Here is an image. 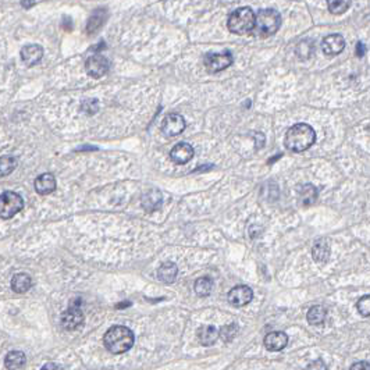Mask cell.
Here are the masks:
<instances>
[{"mask_svg": "<svg viewBox=\"0 0 370 370\" xmlns=\"http://www.w3.org/2000/svg\"><path fill=\"white\" fill-rule=\"evenodd\" d=\"M24 207L22 198L13 191H6L0 195V217L11 218L20 213Z\"/></svg>", "mask_w": 370, "mask_h": 370, "instance_id": "obj_5", "label": "cell"}, {"mask_svg": "<svg viewBox=\"0 0 370 370\" xmlns=\"http://www.w3.org/2000/svg\"><path fill=\"white\" fill-rule=\"evenodd\" d=\"M312 44H310L309 41H302L300 45H298V48H297V53L300 56L301 59H308L310 55H312Z\"/></svg>", "mask_w": 370, "mask_h": 370, "instance_id": "obj_29", "label": "cell"}, {"mask_svg": "<svg viewBox=\"0 0 370 370\" xmlns=\"http://www.w3.org/2000/svg\"><path fill=\"white\" fill-rule=\"evenodd\" d=\"M306 370H327V366L323 360L317 359V360H313V362H312V363L306 367Z\"/></svg>", "mask_w": 370, "mask_h": 370, "instance_id": "obj_32", "label": "cell"}, {"mask_svg": "<svg viewBox=\"0 0 370 370\" xmlns=\"http://www.w3.org/2000/svg\"><path fill=\"white\" fill-rule=\"evenodd\" d=\"M233 55L230 52H223V53H207L203 59L205 67L210 74H216L220 71H224L233 64Z\"/></svg>", "mask_w": 370, "mask_h": 370, "instance_id": "obj_6", "label": "cell"}, {"mask_svg": "<svg viewBox=\"0 0 370 370\" xmlns=\"http://www.w3.org/2000/svg\"><path fill=\"white\" fill-rule=\"evenodd\" d=\"M177 274H178V267L173 262H164L163 265L158 269L159 280L166 284L174 283Z\"/></svg>", "mask_w": 370, "mask_h": 370, "instance_id": "obj_17", "label": "cell"}, {"mask_svg": "<svg viewBox=\"0 0 370 370\" xmlns=\"http://www.w3.org/2000/svg\"><path fill=\"white\" fill-rule=\"evenodd\" d=\"M253 298V292L248 285H237L229 292V302L233 306H245Z\"/></svg>", "mask_w": 370, "mask_h": 370, "instance_id": "obj_10", "label": "cell"}, {"mask_svg": "<svg viewBox=\"0 0 370 370\" xmlns=\"http://www.w3.org/2000/svg\"><path fill=\"white\" fill-rule=\"evenodd\" d=\"M5 365L9 370H20L25 365V355L21 351H11L6 355Z\"/></svg>", "mask_w": 370, "mask_h": 370, "instance_id": "obj_19", "label": "cell"}, {"mask_svg": "<svg viewBox=\"0 0 370 370\" xmlns=\"http://www.w3.org/2000/svg\"><path fill=\"white\" fill-rule=\"evenodd\" d=\"M345 49V39L340 33H332L323 39L321 50L327 56H337Z\"/></svg>", "mask_w": 370, "mask_h": 370, "instance_id": "obj_11", "label": "cell"}, {"mask_svg": "<svg viewBox=\"0 0 370 370\" xmlns=\"http://www.w3.org/2000/svg\"><path fill=\"white\" fill-rule=\"evenodd\" d=\"M17 167V159L10 155H5L0 158V175L6 177V175L11 174Z\"/></svg>", "mask_w": 370, "mask_h": 370, "instance_id": "obj_24", "label": "cell"}, {"mask_svg": "<svg viewBox=\"0 0 370 370\" xmlns=\"http://www.w3.org/2000/svg\"><path fill=\"white\" fill-rule=\"evenodd\" d=\"M300 199L304 206H312L317 199V190H316L315 185H304L300 191Z\"/></svg>", "mask_w": 370, "mask_h": 370, "instance_id": "obj_22", "label": "cell"}, {"mask_svg": "<svg viewBox=\"0 0 370 370\" xmlns=\"http://www.w3.org/2000/svg\"><path fill=\"white\" fill-rule=\"evenodd\" d=\"M328 11L331 14H343L351 7V2H345V0H330L327 3Z\"/></svg>", "mask_w": 370, "mask_h": 370, "instance_id": "obj_27", "label": "cell"}, {"mask_svg": "<svg viewBox=\"0 0 370 370\" xmlns=\"http://www.w3.org/2000/svg\"><path fill=\"white\" fill-rule=\"evenodd\" d=\"M32 287V278L27 273H18L11 280V289L17 294H24Z\"/></svg>", "mask_w": 370, "mask_h": 370, "instance_id": "obj_18", "label": "cell"}, {"mask_svg": "<svg viewBox=\"0 0 370 370\" xmlns=\"http://www.w3.org/2000/svg\"><path fill=\"white\" fill-rule=\"evenodd\" d=\"M35 5H36L35 2H21V6L24 9H31V7H33Z\"/></svg>", "mask_w": 370, "mask_h": 370, "instance_id": "obj_36", "label": "cell"}, {"mask_svg": "<svg viewBox=\"0 0 370 370\" xmlns=\"http://www.w3.org/2000/svg\"><path fill=\"white\" fill-rule=\"evenodd\" d=\"M109 60L102 55H93L85 63L88 76L92 78H102L109 71Z\"/></svg>", "mask_w": 370, "mask_h": 370, "instance_id": "obj_9", "label": "cell"}, {"mask_svg": "<svg viewBox=\"0 0 370 370\" xmlns=\"http://www.w3.org/2000/svg\"><path fill=\"white\" fill-rule=\"evenodd\" d=\"M44 57V49L39 45H27L21 49V59L28 67L38 64L39 61Z\"/></svg>", "mask_w": 370, "mask_h": 370, "instance_id": "obj_13", "label": "cell"}, {"mask_svg": "<svg viewBox=\"0 0 370 370\" xmlns=\"http://www.w3.org/2000/svg\"><path fill=\"white\" fill-rule=\"evenodd\" d=\"M84 324V313H82L80 304H71V306L61 315V326L64 330L72 331Z\"/></svg>", "mask_w": 370, "mask_h": 370, "instance_id": "obj_7", "label": "cell"}, {"mask_svg": "<svg viewBox=\"0 0 370 370\" xmlns=\"http://www.w3.org/2000/svg\"><path fill=\"white\" fill-rule=\"evenodd\" d=\"M56 190V178L55 175L50 173L41 174L35 180V191L39 195H49Z\"/></svg>", "mask_w": 370, "mask_h": 370, "instance_id": "obj_15", "label": "cell"}, {"mask_svg": "<svg viewBox=\"0 0 370 370\" xmlns=\"http://www.w3.org/2000/svg\"><path fill=\"white\" fill-rule=\"evenodd\" d=\"M351 370H370V365L367 362H358L351 367Z\"/></svg>", "mask_w": 370, "mask_h": 370, "instance_id": "obj_33", "label": "cell"}, {"mask_svg": "<svg viewBox=\"0 0 370 370\" xmlns=\"http://www.w3.org/2000/svg\"><path fill=\"white\" fill-rule=\"evenodd\" d=\"M192 158H194V147L191 146L190 143H185V142L177 143L170 152V159L175 164L188 163Z\"/></svg>", "mask_w": 370, "mask_h": 370, "instance_id": "obj_12", "label": "cell"}, {"mask_svg": "<svg viewBox=\"0 0 370 370\" xmlns=\"http://www.w3.org/2000/svg\"><path fill=\"white\" fill-rule=\"evenodd\" d=\"M194 288H195V292L199 295V297H207V295L212 292L213 281L209 277L198 278L195 281Z\"/></svg>", "mask_w": 370, "mask_h": 370, "instance_id": "obj_25", "label": "cell"}, {"mask_svg": "<svg viewBox=\"0 0 370 370\" xmlns=\"http://www.w3.org/2000/svg\"><path fill=\"white\" fill-rule=\"evenodd\" d=\"M312 257L317 263H326L330 257V246L326 241H319L316 242L313 249H312Z\"/></svg>", "mask_w": 370, "mask_h": 370, "instance_id": "obj_21", "label": "cell"}, {"mask_svg": "<svg viewBox=\"0 0 370 370\" xmlns=\"http://www.w3.org/2000/svg\"><path fill=\"white\" fill-rule=\"evenodd\" d=\"M198 337H199V341L202 343V345H206V347L213 345L218 338L217 328L214 326L201 327V330L198 331Z\"/></svg>", "mask_w": 370, "mask_h": 370, "instance_id": "obj_20", "label": "cell"}, {"mask_svg": "<svg viewBox=\"0 0 370 370\" xmlns=\"http://www.w3.org/2000/svg\"><path fill=\"white\" fill-rule=\"evenodd\" d=\"M326 309L323 306H312L308 312V321L312 326H319L326 319Z\"/></svg>", "mask_w": 370, "mask_h": 370, "instance_id": "obj_23", "label": "cell"}, {"mask_svg": "<svg viewBox=\"0 0 370 370\" xmlns=\"http://www.w3.org/2000/svg\"><path fill=\"white\" fill-rule=\"evenodd\" d=\"M41 370H63V369H61V366L56 365L53 362H50V363H46Z\"/></svg>", "mask_w": 370, "mask_h": 370, "instance_id": "obj_34", "label": "cell"}, {"mask_svg": "<svg viewBox=\"0 0 370 370\" xmlns=\"http://www.w3.org/2000/svg\"><path fill=\"white\" fill-rule=\"evenodd\" d=\"M316 141V132L309 124L300 123V124L292 125L284 138L285 147L291 152H304L309 149Z\"/></svg>", "mask_w": 370, "mask_h": 370, "instance_id": "obj_1", "label": "cell"}, {"mask_svg": "<svg viewBox=\"0 0 370 370\" xmlns=\"http://www.w3.org/2000/svg\"><path fill=\"white\" fill-rule=\"evenodd\" d=\"M281 27V16L277 10L265 9L255 14V22L250 33L257 38H269Z\"/></svg>", "mask_w": 370, "mask_h": 370, "instance_id": "obj_3", "label": "cell"}, {"mask_svg": "<svg viewBox=\"0 0 370 370\" xmlns=\"http://www.w3.org/2000/svg\"><path fill=\"white\" fill-rule=\"evenodd\" d=\"M162 202H163V196L162 192L159 190H152L146 192L145 195L142 196V206L146 212H155L158 210L159 207L162 206Z\"/></svg>", "mask_w": 370, "mask_h": 370, "instance_id": "obj_16", "label": "cell"}, {"mask_svg": "<svg viewBox=\"0 0 370 370\" xmlns=\"http://www.w3.org/2000/svg\"><path fill=\"white\" fill-rule=\"evenodd\" d=\"M98 102L96 100H87L85 103H84V106H82V109L85 110L87 113H89V115H92V113H96L98 112Z\"/></svg>", "mask_w": 370, "mask_h": 370, "instance_id": "obj_31", "label": "cell"}, {"mask_svg": "<svg viewBox=\"0 0 370 370\" xmlns=\"http://www.w3.org/2000/svg\"><path fill=\"white\" fill-rule=\"evenodd\" d=\"M185 120L184 117L177 113H171L167 115L162 121V132L167 138H173V136L180 135L181 132L185 130Z\"/></svg>", "mask_w": 370, "mask_h": 370, "instance_id": "obj_8", "label": "cell"}, {"mask_svg": "<svg viewBox=\"0 0 370 370\" xmlns=\"http://www.w3.org/2000/svg\"><path fill=\"white\" fill-rule=\"evenodd\" d=\"M356 48H358V49H356V55H358V57H362V56H363V52H365V48H363V45L359 42V44L356 45Z\"/></svg>", "mask_w": 370, "mask_h": 370, "instance_id": "obj_35", "label": "cell"}, {"mask_svg": "<svg viewBox=\"0 0 370 370\" xmlns=\"http://www.w3.org/2000/svg\"><path fill=\"white\" fill-rule=\"evenodd\" d=\"M288 344V336L283 331H273L269 332L265 337V347L269 351L277 352L287 347Z\"/></svg>", "mask_w": 370, "mask_h": 370, "instance_id": "obj_14", "label": "cell"}, {"mask_svg": "<svg viewBox=\"0 0 370 370\" xmlns=\"http://www.w3.org/2000/svg\"><path fill=\"white\" fill-rule=\"evenodd\" d=\"M237 332H238V327L235 326V324H229V326L223 327V328L220 330L218 337L223 338L224 343H229V341H231V340L237 336Z\"/></svg>", "mask_w": 370, "mask_h": 370, "instance_id": "obj_28", "label": "cell"}, {"mask_svg": "<svg viewBox=\"0 0 370 370\" xmlns=\"http://www.w3.org/2000/svg\"><path fill=\"white\" fill-rule=\"evenodd\" d=\"M104 22V11L102 9H99L98 11H95L92 14V17L89 18V21H88V27H87V31L89 33L95 32V31H98L99 28L103 25Z\"/></svg>", "mask_w": 370, "mask_h": 370, "instance_id": "obj_26", "label": "cell"}, {"mask_svg": "<svg viewBox=\"0 0 370 370\" xmlns=\"http://www.w3.org/2000/svg\"><path fill=\"white\" fill-rule=\"evenodd\" d=\"M253 22H255V13L250 10L249 7H241L230 14L227 27H229L230 32L244 35V33L252 31Z\"/></svg>", "mask_w": 370, "mask_h": 370, "instance_id": "obj_4", "label": "cell"}, {"mask_svg": "<svg viewBox=\"0 0 370 370\" xmlns=\"http://www.w3.org/2000/svg\"><path fill=\"white\" fill-rule=\"evenodd\" d=\"M134 332L128 327L115 326L109 328L104 334V347L112 354H124L134 345Z\"/></svg>", "mask_w": 370, "mask_h": 370, "instance_id": "obj_2", "label": "cell"}, {"mask_svg": "<svg viewBox=\"0 0 370 370\" xmlns=\"http://www.w3.org/2000/svg\"><path fill=\"white\" fill-rule=\"evenodd\" d=\"M358 310H359V313L362 316H367L370 315V297L369 295H365V297H362L359 301H358V305H356Z\"/></svg>", "mask_w": 370, "mask_h": 370, "instance_id": "obj_30", "label": "cell"}]
</instances>
